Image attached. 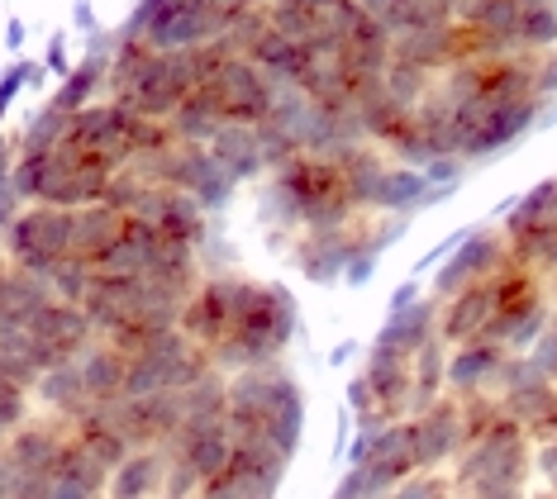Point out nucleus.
Returning a JSON list of instances; mask_svg holds the SVG:
<instances>
[{
  "label": "nucleus",
  "instance_id": "nucleus-1",
  "mask_svg": "<svg viewBox=\"0 0 557 499\" xmlns=\"http://www.w3.org/2000/svg\"><path fill=\"white\" fill-rule=\"evenodd\" d=\"M224 424H230L234 442H262L290 462L306 438V390L286 371V362L234 371Z\"/></svg>",
  "mask_w": 557,
  "mask_h": 499
},
{
  "label": "nucleus",
  "instance_id": "nucleus-2",
  "mask_svg": "<svg viewBox=\"0 0 557 499\" xmlns=\"http://www.w3.org/2000/svg\"><path fill=\"white\" fill-rule=\"evenodd\" d=\"M268 182V220L310 234V228H344L358 220V204L348 196V182L334 158L300 152L282 166H272Z\"/></svg>",
  "mask_w": 557,
  "mask_h": 499
},
{
  "label": "nucleus",
  "instance_id": "nucleus-3",
  "mask_svg": "<svg viewBox=\"0 0 557 499\" xmlns=\"http://www.w3.org/2000/svg\"><path fill=\"white\" fill-rule=\"evenodd\" d=\"M196 91V62L191 53H162L148 48L144 38H120L115 58H110V91L106 100L144 114L153 124H168L176 110Z\"/></svg>",
  "mask_w": 557,
  "mask_h": 499
},
{
  "label": "nucleus",
  "instance_id": "nucleus-4",
  "mask_svg": "<svg viewBox=\"0 0 557 499\" xmlns=\"http://www.w3.org/2000/svg\"><path fill=\"white\" fill-rule=\"evenodd\" d=\"M296 328H300L296 296H290L286 286H276V280H248L244 276L234 328L210 357H214V366H220L224 376H234V371H252V366H272V362H282V357L290 352Z\"/></svg>",
  "mask_w": 557,
  "mask_h": 499
},
{
  "label": "nucleus",
  "instance_id": "nucleus-5",
  "mask_svg": "<svg viewBox=\"0 0 557 499\" xmlns=\"http://www.w3.org/2000/svg\"><path fill=\"white\" fill-rule=\"evenodd\" d=\"M529 476H534V442L510 419L467 442L448 471L458 499H529Z\"/></svg>",
  "mask_w": 557,
  "mask_h": 499
},
{
  "label": "nucleus",
  "instance_id": "nucleus-6",
  "mask_svg": "<svg viewBox=\"0 0 557 499\" xmlns=\"http://www.w3.org/2000/svg\"><path fill=\"white\" fill-rule=\"evenodd\" d=\"M548 286L534 266H505L496 276V310H491V324L481 333V342H496L505 352H529L539 342V333L548 328Z\"/></svg>",
  "mask_w": 557,
  "mask_h": 499
},
{
  "label": "nucleus",
  "instance_id": "nucleus-7",
  "mask_svg": "<svg viewBox=\"0 0 557 499\" xmlns=\"http://www.w3.org/2000/svg\"><path fill=\"white\" fill-rule=\"evenodd\" d=\"M230 0H144L129 20V38H144L162 53H191L200 43H214Z\"/></svg>",
  "mask_w": 557,
  "mask_h": 499
},
{
  "label": "nucleus",
  "instance_id": "nucleus-8",
  "mask_svg": "<svg viewBox=\"0 0 557 499\" xmlns=\"http://www.w3.org/2000/svg\"><path fill=\"white\" fill-rule=\"evenodd\" d=\"M72 220L77 210L58 204H20L5 224V262L29 276H53L62 262H72Z\"/></svg>",
  "mask_w": 557,
  "mask_h": 499
},
{
  "label": "nucleus",
  "instance_id": "nucleus-9",
  "mask_svg": "<svg viewBox=\"0 0 557 499\" xmlns=\"http://www.w3.org/2000/svg\"><path fill=\"white\" fill-rule=\"evenodd\" d=\"M206 371H214V357L206 348H196L182 328H162L144 348L129 352L124 395H176L206 376Z\"/></svg>",
  "mask_w": 557,
  "mask_h": 499
},
{
  "label": "nucleus",
  "instance_id": "nucleus-10",
  "mask_svg": "<svg viewBox=\"0 0 557 499\" xmlns=\"http://www.w3.org/2000/svg\"><path fill=\"white\" fill-rule=\"evenodd\" d=\"M496 395H500L505 419H510L534 447L557 438V381L543 376V371L529 362V352H510Z\"/></svg>",
  "mask_w": 557,
  "mask_h": 499
},
{
  "label": "nucleus",
  "instance_id": "nucleus-11",
  "mask_svg": "<svg viewBox=\"0 0 557 499\" xmlns=\"http://www.w3.org/2000/svg\"><path fill=\"white\" fill-rule=\"evenodd\" d=\"M505 266H515V252H510V242H505L500 224L476 228V234H467V238H458L448 248V258H443L438 272H434V286H429V296L448 300V296H458V290H467V286L496 280Z\"/></svg>",
  "mask_w": 557,
  "mask_h": 499
},
{
  "label": "nucleus",
  "instance_id": "nucleus-12",
  "mask_svg": "<svg viewBox=\"0 0 557 499\" xmlns=\"http://www.w3.org/2000/svg\"><path fill=\"white\" fill-rule=\"evenodd\" d=\"M24 342H29V357L44 376V371H53V366L77 362V357L96 342V328H91V319H86L82 304L48 300L44 310L24 324Z\"/></svg>",
  "mask_w": 557,
  "mask_h": 499
},
{
  "label": "nucleus",
  "instance_id": "nucleus-13",
  "mask_svg": "<svg viewBox=\"0 0 557 499\" xmlns=\"http://www.w3.org/2000/svg\"><path fill=\"white\" fill-rule=\"evenodd\" d=\"M405 433H410V452H414V471H453V462L467 447V428H462V404L453 395L414 409L405 419Z\"/></svg>",
  "mask_w": 557,
  "mask_h": 499
},
{
  "label": "nucleus",
  "instance_id": "nucleus-14",
  "mask_svg": "<svg viewBox=\"0 0 557 499\" xmlns=\"http://www.w3.org/2000/svg\"><path fill=\"white\" fill-rule=\"evenodd\" d=\"M286 457L262 442H234V457L214 481L200 485V499H276L286 476Z\"/></svg>",
  "mask_w": 557,
  "mask_h": 499
},
{
  "label": "nucleus",
  "instance_id": "nucleus-15",
  "mask_svg": "<svg viewBox=\"0 0 557 499\" xmlns=\"http://www.w3.org/2000/svg\"><path fill=\"white\" fill-rule=\"evenodd\" d=\"M238 290H244V276H224V272H206V280L191 290V300H186L182 319H176V328L186 333V338L196 342V348L214 352L224 338H230L234 328V314H238Z\"/></svg>",
  "mask_w": 557,
  "mask_h": 499
},
{
  "label": "nucleus",
  "instance_id": "nucleus-16",
  "mask_svg": "<svg viewBox=\"0 0 557 499\" xmlns=\"http://www.w3.org/2000/svg\"><path fill=\"white\" fill-rule=\"evenodd\" d=\"M348 466L362 471V481L372 485L376 495H391L400 481L414 476V452H410V433L405 424H386L376 433H358L348 452Z\"/></svg>",
  "mask_w": 557,
  "mask_h": 499
},
{
  "label": "nucleus",
  "instance_id": "nucleus-17",
  "mask_svg": "<svg viewBox=\"0 0 557 499\" xmlns=\"http://www.w3.org/2000/svg\"><path fill=\"white\" fill-rule=\"evenodd\" d=\"M72 438V424H62L53 414H29L24 424L5 438V457L10 471H15V485L24 481H53L58 457Z\"/></svg>",
  "mask_w": 557,
  "mask_h": 499
},
{
  "label": "nucleus",
  "instance_id": "nucleus-18",
  "mask_svg": "<svg viewBox=\"0 0 557 499\" xmlns=\"http://www.w3.org/2000/svg\"><path fill=\"white\" fill-rule=\"evenodd\" d=\"M434 338H438V300L420 286H400L396 300H391V314L382 319V328H376L372 348L414 357L424 342H434Z\"/></svg>",
  "mask_w": 557,
  "mask_h": 499
},
{
  "label": "nucleus",
  "instance_id": "nucleus-19",
  "mask_svg": "<svg viewBox=\"0 0 557 499\" xmlns=\"http://www.w3.org/2000/svg\"><path fill=\"white\" fill-rule=\"evenodd\" d=\"M162 452L172 457L182 471H191V476L206 485L224 471V462L234 457V433L224 419H182V428H176V438L162 447Z\"/></svg>",
  "mask_w": 557,
  "mask_h": 499
},
{
  "label": "nucleus",
  "instance_id": "nucleus-20",
  "mask_svg": "<svg viewBox=\"0 0 557 499\" xmlns=\"http://www.w3.org/2000/svg\"><path fill=\"white\" fill-rule=\"evenodd\" d=\"M500 234L519 266L534 262V252L557 234V176L539 182L529 196H519V204L500 220Z\"/></svg>",
  "mask_w": 557,
  "mask_h": 499
},
{
  "label": "nucleus",
  "instance_id": "nucleus-21",
  "mask_svg": "<svg viewBox=\"0 0 557 499\" xmlns=\"http://www.w3.org/2000/svg\"><path fill=\"white\" fill-rule=\"evenodd\" d=\"M110 419L129 447H168L182 428V400L176 395H124L110 404Z\"/></svg>",
  "mask_w": 557,
  "mask_h": 499
},
{
  "label": "nucleus",
  "instance_id": "nucleus-22",
  "mask_svg": "<svg viewBox=\"0 0 557 499\" xmlns=\"http://www.w3.org/2000/svg\"><path fill=\"white\" fill-rule=\"evenodd\" d=\"M505 362H510V352L496 348V342H467V348H448V395H453V400L496 395Z\"/></svg>",
  "mask_w": 557,
  "mask_h": 499
},
{
  "label": "nucleus",
  "instance_id": "nucleus-23",
  "mask_svg": "<svg viewBox=\"0 0 557 499\" xmlns=\"http://www.w3.org/2000/svg\"><path fill=\"white\" fill-rule=\"evenodd\" d=\"M124 228H129V214H120L115 204H106V200L77 210V220H72V262H82L96 272V266L115 252Z\"/></svg>",
  "mask_w": 557,
  "mask_h": 499
},
{
  "label": "nucleus",
  "instance_id": "nucleus-24",
  "mask_svg": "<svg viewBox=\"0 0 557 499\" xmlns=\"http://www.w3.org/2000/svg\"><path fill=\"white\" fill-rule=\"evenodd\" d=\"M210 158L220 166L224 176L238 186V182H252V176L272 172L268 166V152H262V134L252 129V124H220V129L210 134Z\"/></svg>",
  "mask_w": 557,
  "mask_h": 499
},
{
  "label": "nucleus",
  "instance_id": "nucleus-25",
  "mask_svg": "<svg viewBox=\"0 0 557 499\" xmlns=\"http://www.w3.org/2000/svg\"><path fill=\"white\" fill-rule=\"evenodd\" d=\"M168 452L162 447H134L124 462L110 471L106 499H162L168 495Z\"/></svg>",
  "mask_w": 557,
  "mask_h": 499
},
{
  "label": "nucleus",
  "instance_id": "nucleus-26",
  "mask_svg": "<svg viewBox=\"0 0 557 499\" xmlns=\"http://www.w3.org/2000/svg\"><path fill=\"white\" fill-rule=\"evenodd\" d=\"M77 371H82V386H86V400H91V404H115V400H124L129 357H124L115 342L96 338L91 348L77 357Z\"/></svg>",
  "mask_w": 557,
  "mask_h": 499
},
{
  "label": "nucleus",
  "instance_id": "nucleus-27",
  "mask_svg": "<svg viewBox=\"0 0 557 499\" xmlns=\"http://www.w3.org/2000/svg\"><path fill=\"white\" fill-rule=\"evenodd\" d=\"M34 404H39V414H53V419H62V424H77L86 409H91V400H86V386H82V371H77V362L44 371L39 386H34Z\"/></svg>",
  "mask_w": 557,
  "mask_h": 499
},
{
  "label": "nucleus",
  "instance_id": "nucleus-28",
  "mask_svg": "<svg viewBox=\"0 0 557 499\" xmlns=\"http://www.w3.org/2000/svg\"><path fill=\"white\" fill-rule=\"evenodd\" d=\"M106 91H110V58H91V62H82L67 82H62V91L53 96V105H48V110L77 114L86 105H100V96H106Z\"/></svg>",
  "mask_w": 557,
  "mask_h": 499
},
{
  "label": "nucleus",
  "instance_id": "nucleus-29",
  "mask_svg": "<svg viewBox=\"0 0 557 499\" xmlns=\"http://www.w3.org/2000/svg\"><path fill=\"white\" fill-rule=\"evenodd\" d=\"M557 48V5L553 0H524L515 24V53H553Z\"/></svg>",
  "mask_w": 557,
  "mask_h": 499
},
{
  "label": "nucleus",
  "instance_id": "nucleus-30",
  "mask_svg": "<svg viewBox=\"0 0 557 499\" xmlns=\"http://www.w3.org/2000/svg\"><path fill=\"white\" fill-rule=\"evenodd\" d=\"M410 371H414V409L448 395V348H443L438 338L424 342V348L410 357Z\"/></svg>",
  "mask_w": 557,
  "mask_h": 499
},
{
  "label": "nucleus",
  "instance_id": "nucleus-31",
  "mask_svg": "<svg viewBox=\"0 0 557 499\" xmlns=\"http://www.w3.org/2000/svg\"><path fill=\"white\" fill-rule=\"evenodd\" d=\"M53 481H67V485H77V490L86 495H106V485H110V471L96 462L91 452L77 442V438H67V447H62V457H58V471H53Z\"/></svg>",
  "mask_w": 557,
  "mask_h": 499
},
{
  "label": "nucleus",
  "instance_id": "nucleus-32",
  "mask_svg": "<svg viewBox=\"0 0 557 499\" xmlns=\"http://www.w3.org/2000/svg\"><path fill=\"white\" fill-rule=\"evenodd\" d=\"M386 499H458V490H453L448 471H414V476L400 481Z\"/></svg>",
  "mask_w": 557,
  "mask_h": 499
},
{
  "label": "nucleus",
  "instance_id": "nucleus-33",
  "mask_svg": "<svg viewBox=\"0 0 557 499\" xmlns=\"http://www.w3.org/2000/svg\"><path fill=\"white\" fill-rule=\"evenodd\" d=\"M29 414H34V395L24 386H15V381L0 376V442H5Z\"/></svg>",
  "mask_w": 557,
  "mask_h": 499
},
{
  "label": "nucleus",
  "instance_id": "nucleus-34",
  "mask_svg": "<svg viewBox=\"0 0 557 499\" xmlns=\"http://www.w3.org/2000/svg\"><path fill=\"white\" fill-rule=\"evenodd\" d=\"M534 476H543V485L557 490V438L534 447Z\"/></svg>",
  "mask_w": 557,
  "mask_h": 499
},
{
  "label": "nucleus",
  "instance_id": "nucleus-35",
  "mask_svg": "<svg viewBox=\"0 0 557 499\" xmlns=\"http://www.w3.org/2000/svg\"><path fill=\"white\" fill-rule=\"evenodd\" d=\"M529 266H534V272L543 276V280H548L553 272H557V234L548 238V242H543V248L534 252V262H529Z\"/></svg>",
  "mask_w": 557,
  "mask_h": 499
},
{
  "label": "nucleus",
  "instance_id": "nucleus-36",
  "mask_svg": "<svg viewBox=\"0 0 557 499\" xmlns=\"http://www.w3.org/2000/svg\"><path fill=\"white\" fill-rule=\"evenodd\" d=\"M44 499H91V495H86V490H77V485H67V481H48Z\"/></svg>",
  "mask_w": 557,
  "mask_h": 499
},
{
  "label": "nucleus",
  "instance_id": "nucleus-37",
  "mask_svg": "<svg viewBox=\"0 0 557 499\" xmlns=\"http://www.w3.org/2000/svg\"><path fill=\"white\" fill-rule=\"evenodd\" d=\"M15 495V471H10V457H5V442H0V499Z\"/></svg>",
  "mask_w": 557,
  "mask_h": 499
},
{
  "label": "nucleus",
  "instance_id": "nucleus-38",
  "mask_svg": "<svg viewBox=\"0 0 557 499\" xmlns=\"http://www.w3.org/2000/svg\"><path fill=\"white\" fill-rule=\"evenodd\" d=\"M543 286H548V300H553V304H557V272H553V276H548V280H543Z\"/></svg>",
  "mask_w": 557,
  "mask_h": 499
},
{
  "label": "nucleus",
  "instance_id": "nucleus-39",
  "mask_svg": "<svg viewBox=\"0 0 557 499\" xmlns=\"http://www.w3.org/2000/svg\"><path fill=\"white\" fill-rule=\"evenodd\" d=\"M529 499H557V490H543V495H529Z\"/></svg>",
  "mask_w": 557,
  "mask_h": 499
},
{
  "label": "nucleus",
  "instance_id": "nucleus-40",
  "mask_svg": "<svg viewBox=\"0 0 557 499\" xmlns=\"http://www.w3.org/2000/svg\"><path fill=\"white\" fill-rule=\"evenodd\" d=\"M96 499H106V495H96Z\"/></svg>",
  "mask_w": 557,
  "mask_h": 499
}]
</instances>
